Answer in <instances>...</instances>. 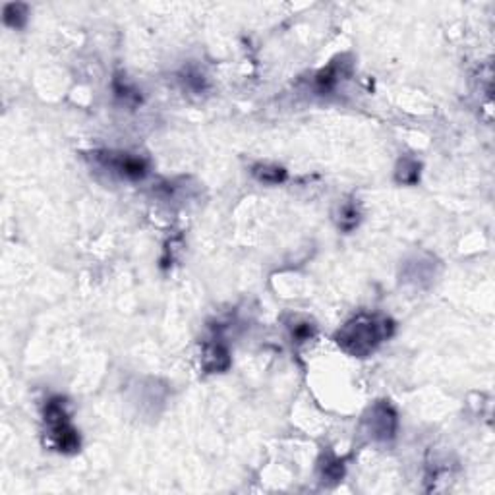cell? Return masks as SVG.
Masks as SVG:
<instances>
[{"mask_svg":"<svg viewBox=\"0 0 495 495\" xmlns=\"http://www.w3.org/2000/svg\"><path fill=\"white\" fill-rule=\"evenodd\" d=\"M397 180L402 184H416L420 180V163L414 159H402L397 166Z\"/></svg>","mask_w":495,"mask_h":495,"instance_id":"cell-9","label":"cell"},{"mask_svg":"<svg viewBox=\"0 0 495 495\" xmlns=\"http://www.w3.org/2000/svg\"><path fill=\"white\" fill-rule=\"evenodd\" d=\"M252 173L263 184H280L287 180V170L277 165H256Z\"/></svg>","mask_w":495,"mask_h":495,"instance_id":"cell-7","label":"cell"},{"mask_svg":"<svg viewBox=\"0 0 495 495\" xmlns=\"http://www.w3.org/2000/svg\"><path fill=\"white\" fill-rule=\"evenodd\" d=\"M368 424H370V432L373 439L387 441V439L395 437L399 420H397V412H395L391 404L387 401H380L373 404Z\"/></svg>","mask_w":495,"mask_h":495,"instance_id":"cell-4","label":"cell"},{"mask_svg":"<svg viewBox=\"0 0 495 495\" xmlns=\"http://www.w3.org/2000/svg\"><path fill=\"white\" fill-rule=\"evenodd\" d=\"M25 21H28V6L25 4L16 2V4L4 6V23L6 25H10L14 30H20L25 25Z\"/></svg>","mask_w":495,"mask_h":495,"instance_id":"cell-8","label":"cell"},{"mask_svg":"<svg viewBox=\"0 0 495 495\" xmlns=\"http://www.w3.org/2000/svg\"><path fill=\"white\" fill-rule=\"evenodd\" d=\"M43 420L47 424V430L51 435L54 447L62 453H76L80 449V435L70 422V416L66 410V402L62 397H52L45 404Z\"/></svg>","mask_w":495,"mask_h":495,"instance_id":"cell-2","label":"cell"},{"mask_svg":"<svg viewBox=\"0 0 495 495\" xmlns=\"http://www.w3.org/2000/svg\"><path fill=\"white\" fill-rule=\"evenodd\" d=\"M321 472H323V478H327L331 482H337V480H340L342 474H344L342 463H340L339 459H335V456L325 459V463L321 464Z\"/></svg>","mask_w":495,"mask_h":495,"instance_id":"cell-10","label":"cell"},{"mask_svg":"<svg viewBox=\"0 0 495 495\" xmlns=\"http://www.w3.org/2000/svg\"><path fill=\"white\" fill-rule=\"evenodd\" d=\"M95 159L109 168L111 173H116L128 180H142L147 175V163L142 157L128 153H95Z\"/></svg>","mask_w":495,"mask_h":495,"instance_id":"cell-3","label":"cell"},{"mask_svg":"<svg viewBox=\"0 0 495 495\" xmlns=\"http://www.w3.org/2000/svg\"><path fill=\"white\" fill-rule=\"evenodd\" d=\"M360 217V207H358L356 201H344V204H340L339 213H337V225H339L340 230L351 232V230L358 227Z\"/></svg>","mask_w":495,"mask_h":495,"instance_id":"cell-6","label":"cell"},{"mask_svg":"<svg viewBox=\"0 0 495 495\" xmlns=\"http://www.w3.org/2000/svg\"><path fill=\"white\" fill-rule=\"evenodd\" d=\"M314 335V327L309 323H300L294 327V337L302 342V340H308Z\"/></svg>","mask_w":495,"mask_h":495,"instance_id":"cell-11","label":"cell"},{"mask_svg":"<svg viewBox=\"0 0 495 495\" xmlns=\"http://www.w3.org/2000/svg\"><path fill=\"white\" fill-rule=\"evenodd\" d=\"M391 323L375 316L360 314L354 320L342 325L337 333V344L352 356H368L377 349V344L391 335Z\"/></svg>","mask_w":495,"mask_h":495,"instance_id":"cell-1","label":"cell"},{"mask_svg":"<svg viewBox=\"0 0 495 495\" xmlns=\"http://www.w3.org/2000/svg\"><path fill=\"white\" fill-rule=\"evenodd\" d=\"M230 366V356L228 351L221 342H211L204 351V368L211 373L215 371H225Z\"/></svg>","mask_w":495,"mask_h":495,"instance_id":"cell-5","label":"cell"}]
</instances>
